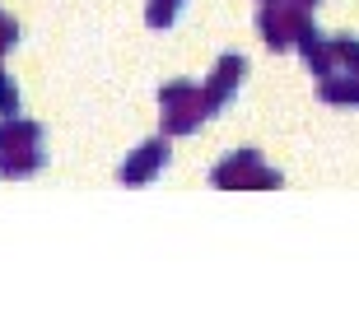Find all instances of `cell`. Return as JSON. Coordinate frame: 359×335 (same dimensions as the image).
Here are the masks:
<instances>
[{"label": "cell", "instance_id": "ba28073f", "mask_svg": "<svg viewBox=\"0 0 359 335\" xmlns=\"http://www.w3.org/2000/svg\"><path fill=\"white\" fill-rule=\"evenodd\" d=\"M0 117H19V89L5 70H0Z\"/></svg>", "mask_w": 359, "mask_h": 335}, {"label": "cell", "instance_id": "7c38bea8", "mask_svg": "<svg viewBox=\"0 0 359 335\" xmlns=\"http://www.w3.org/2000/svg\"><path fill=\"white\" fill-rule=\"evenodd\" d=\"M262 5H276V0H262Z\"/></svg>", "mask_w": 359, "mask_h": 335}, {"label": "cell", "instance_id": "8992f818", "mask_svg": "<svg viewBox=\"0 0 359 335\" xmlns=\"http://www.w3.org/2000/svg\"><path fill=\"white\" fill-rule=\"evenodd\" d=\"M38 140H42V126H38V121L0 117V149H14V145H38Z\"/></svg>", "mask_w": 359, "mask_h": 335}, {"label": "cell", "instance_id": "3957f363", "mask_svg": "<svg viewBox=\"0 0 359 335\" xmlns=\"http://www.w3.org/2000/svg\"><path fill=\"white\" fill-rule=\"evenodd\" d=\"M163 163H168V140H149V145H140L131 154V159L121 163V182H126V187H140V182H149V177L159 173Z\"/></svg>", "mask_w": 359, "mask_h": 335}, {"label": "cell", "instance_id": "5b68a950", "mask_svg": "<svg viewBox=\"0 0 359 335\" xmlns=\"http://www.w3.org/2000/svg\"><path fill=\"white\" fill-rule=\"evenodd\" d=\"M42 154L38 145H14V154L10 149H0V177H28V173H38L42 168Z\"/></svg>", "mask_w": 359, "mask_h": 335}, {"label": "cell", "instance_id": "52a82bcc", "mask_svg": "<svg viewBox=\"0 0 359 335\" xmlns=\"http://www.w3.org/2000/svg\"><path fill=\"white\" fill-rule=\"evenodd\" d=\"M177 10H182V0H149L145 24H149V28H168V24L177 19Z\"/></svg>", "mask_w": 359, "mask_h": 335}, {"label": "cell", "instance_id": "277c9868", "mask_svg": "<svg viewBox=\"0 0 359 335\" xmlns=\"http://www.w3.org/2000/svg\"><path fill=\"white\" fill-rule=\"evenodd\" d=\"M243 75H248V61H243V56H219L215 75L205 80V98H210V108H219V103H224V98L238 89Z\"/></svg>", "mask_w": 359, "mask_h": 335}, {"label": "cell", "instance_id": "6da1fadb", "mask_svg": "<svg viewBox=\"0 0 359 335\" xmlns=\"http://www.w3.org/2000/svg\"><path fill=\"white\" fill-rule=\"evenodd\" d=\"M210 182L215 187H280V173L262 168V154L257 149H238L224 163H215Z\"/></svg>", "mask_w": 359, "mask_h": 335}, {"label": "cell", "instance_id": "30bf717a", "mask_svg": "<svg viewBox=\"0 0 359 335\" xmlns=\"http://www.w3.org/2000/svg\"><path fill=\"white\" fill-rule=\"evenodd\" d=\"M14 42H19V24H10V19L0 14V52H10Z\"/></svg>", "mask_w": 359, "mask_h": 335}, {"label": "cell", "instance_id": "9c48e42d", "mask_svg": "<svg viewBox=\"0 0 359 335\" xmlns=\"http://www.w3.org/2000/svg\"><path fill=\"white\" fill-rule=\"evenodd\" d=\"M332 47H336V61H346L350 75H359V42L355 38H336Z\"/></svg>", "mask_w": 359, "mask_h": 335}, {"label": "cell", "instance_id": "7a4b0ae2", "mask_svg": "<svg viewBox=\"0 0 359 335\" xmlns=\"http://www.w3.org/2000/svg\"><path fill=\"white\" fill-rule=\"evenodd\" d=\"M257 28H262V42H266L271 52H285V47H290V42L308 28V14L294 10L290 0H276V5H262Z\"/></svg>", "mask_w": 359, "mask_h": 335}, {"label": "cell", "instance_id": "8fae6325", "mask_svg": "<svg viewBox=\"0 0 359 335\" xmlns=\"http://www.w3.org/2000/svg\"><path fill=\"white\" fill-rule=\"evenodd\" d=\"M299 5H304V10H308V5H322V0H299Z\"/></svg>", "mask_w": 359, "mask_h": 335}]
</instances>
